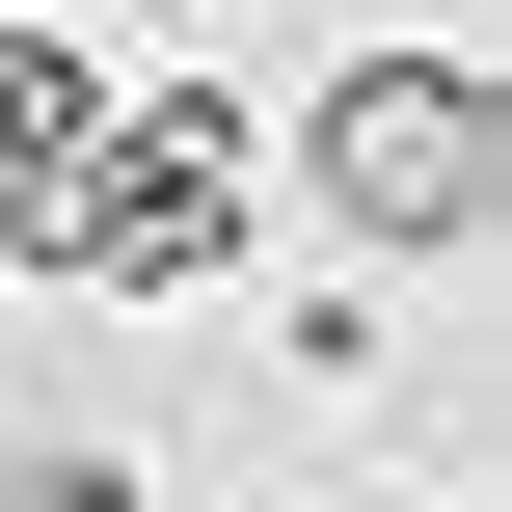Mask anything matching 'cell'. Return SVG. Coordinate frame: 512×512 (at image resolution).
<instances>
[{
	"label": "cell",
	"mask_w": 512,
	"mask_h": 512,
	"mask_svg": "<svg viewBox=\"0 0 512 512\" xmlns=\"http://www.w3.org/2000/svg\"><path fill=\"white\" fill-rule=\"evenodd\" d=\"M297 189L378 243V270H459L512 216V108H486V54H351L324 108H297Z\"/></svg>",
	"instance_id": "1"
},
{
	"label": "cell",
	"mask_w": 512,
	"mask_h": 512,
	"mask_svg": "<svg viewBox=\"0 0 512 512\" xmlns=\"http://www.w3.org/2000/svg\"><path fill=\"white\" fill-rule=\"evenodd\" d=\"M0 512H189V486H135V459H27Z\"/></svg>",
	"instance_id": "2"
}]
</instances>
